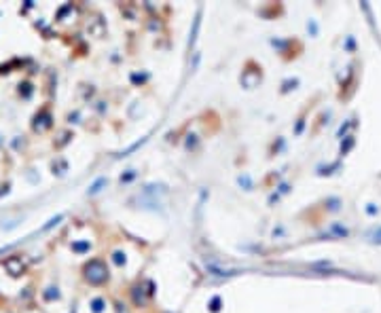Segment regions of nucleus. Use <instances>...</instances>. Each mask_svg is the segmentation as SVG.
Listing matches in <instances>:
<instances>
[{"label":"nucleus","instance_id":"nucleus-1","mask_svg":"<svg viewBox=\"0 0 381 313\" xmlns=\"http://www.w3.org/2000/svg\"><path fill=\"white\" fill-rule=\"evenodd\" d=\"M83 275L85 279H87L89 283H93V286H102V283L108 281V267L102 258H91L87 265L83 267Z\"/></svg>","mask_w":381,"mask_h":313},{"label":"nucleus","instance_id":"nucleus-2","mask_svg":"<svg viewBox=\"0 0 381 313\" xmlns=\"http://www.w3.org/2000/svg\"><path fill=\"white\" fill-rule=\"evenodd\" d=\"M364 237H366V241H371V244L381 246V226H373V229H369Z\"/></svg>","mask_w":381,"mask_h":313},{"label":"nucleus","instance_id":"nucleus-3","mask_svg":"<svg viewBox=\"0 0 381 313\" xmlns=\"http://www.w3.org/2000/svg\"><path fill=\"white\" fill-rule=\"evenodd\" d=\"M106 184H108V180L106 178H97L93 184H91V189H89V195H97V193H100L104 187H106Z\"/></svg>","mask_w":381,"mask_h":313},{"label":"nucleus","instance_id":"nucleus-4","mask_svg":"<svg viewBox=\"0 0 381 313\" xmlns=\"http://www.w3.org/2000/svg\"><path fill=\"white\" fill-rule=\"evenodd\" d=\"M104 307H106V301H104V298H100V296L91 301V311H93V313H102Z\"/></svg>","mask_w":381,"mask_h":313},{"label":"nucleus","instance_id":"nucleus-5","mask_svg":"<svg viewBox=\"0 0 381 313\" xmlns=\"http://www.w3.org/2000/svg\"><path fill=\"white\" fill-rule=\"evenodd\" d=\"M237 182H239V187H244L246 191H252V178H250V176H246V174L239 176Z\"/></svg>","mask_w":381,"mask_h":313},{"label":"nucleus","instance_id":"nucleus-6","mask_svg":"<svg viewBox=\"0 0 381 313\" xmlns=\"http://www.w3.org/2000/svg\"><path fill=\"white\" fill-rule=\"evenodd\" d=\"M112 260H115L117 267H123L125 265V254L123 252H112Z\"/></svg>","mask_w":381,"mask_h":313},{"label":"nucleus","instance_id":"nucleus-7","mask_svg":"<svg viewBox=\"0 0 381 313\" xmlns=\"http://www.w3.org/2000/svg\"><path fill=\"white\" fill-rule=\"evenodd\" d=\"M210 309L214 311V313H216V311L220 309V296H214V298H212V303H210Z\"/></svg>","mask_w":381,"mask_h":313},{"label":"nucleus","instance_id":"nucleus-8","mask_svg":"<svg viewBox=\"0 0 381 313\" xmlns=\"http://www.w3.org/2000/svg\"><path fill=\"white\" fill-rule=\"evenodd\" d=\"M72 250L74 252H85V250H89V244H72Z\"/></svg>","mask_w":381,"mask_h":313}]
</instances>
